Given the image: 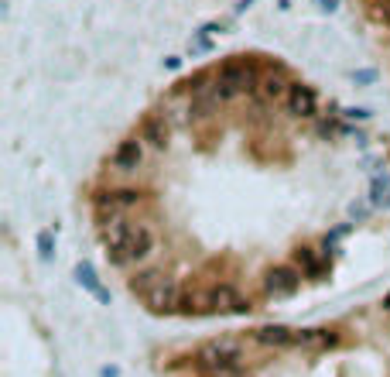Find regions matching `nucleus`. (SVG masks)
<instances>
[{"label":"nucleus","instance_id":"1","mask_svg":"<svg viewBox=\"0 0 390 377\" xmlns=\"http://www.w3.org/2000/svg\"><path fill=\"white\" fill-rule=\"evenodd\" d=\"M130 292L144 298V305H148L151 312H157V316H171V312H178V309H182V295H185L171 274L155 271V268L137 271V274L130 278Z\"/></svg>","mask_w":390,"mask_h":377},{"label":"nucleus","instance_id":"2","mask_svg":"<svg viewBox=\"0 0 390 377\" xmlns=\"http://www.w3.org/2000/svg\"><path fill=\"white\" fill-rule=\"evenodd\" d=\"M240 343L236 340H209L206 347H199L195 364L206 377H240Z\"/></svg>","mask_w":390,"mask_h":377},{"label":"nucleus","instance_id":"3","mask_svg":"<svg viewBox=\"0 0 390 377\" xmlns=\"http://www.w3.org/2000/svg\"><path fill=\"white\" fill-rule=\"evenodd\" d=\"M257 86H260V72L250 58H230V62H223L219 72H216V89H219L223 100L243 96V93L257 89Z\"/></svg>","mask_w":390,"mask_h":377},{"label":"nucleus","instance_id":"4","mask_svg":"<svg viewBox=\"0 0 390 377\" xmlns=\"http://www.w3.org/2000/svg\"><path fill=\"white\" fill-rule=\"evenodd\" d=\"M155 243H157V237H155V226H151V223H134V234H130L124 254H120V257H113L110 264H113V268H130V264H141V261H148V257H151Z\"/></svg>","mask_w":390,"mask_h":377},{"label":"nucleus","instance_id":"5","mask_svg":"<svg viewBox=\"0 0 390 377\" xmlns=\"http://www.w3.org/2000/svg\"><path fill=\"white\" fill-rule=\"evenodd\" d=\"M130 234H134V223L127 219V213H106V216H100V241H103L106 257H110V261L124 254Z\"/></svg>","mask_w":390,"mask_h":377},{"label":"nucleus","instance_id":"6","mask_svg":"<svg viewBox=\"0 0 390 377\" xmlns=\"http://www.w3.org/2000/svg\"><path fill=\"white\" fill-rule=\"evenodd\" d=\"M209 312H219V316H247L250 312V298H243L230 281L223 285H212L209 288Z\"/></svg>","mask_w":390,"mask_h":377},{"label":"nucleus","instance_id":"7","mask_svg":"<svg viewBox=\"0 0 390 377\" xmlns=\"http://www.w3.org/2000/svg\"><path fill=\"white\" fill-rule=\"evenodd\" d=\"M301 285V271L287 268V264H274V268L264 274V292L271 298H285V295H294Z\"/></svg>","mask_w":390,"mask_h":377},{"label":"nucleus","instance_id":"8","mask_svg":"<svg viewBox=\"0 0 390 377\" xmlns=\"http://www.w3.org/2000/svg\"><path fill=\"white\" fill-rule=\"evenodd\" d=\"M137 203H141V192H137V188H110V192H100V196H96V210H100V216L127 213L130 206H137Z\"/></svg>","mask_w":390,"mask_h":377},{"label":"nucleus","instance_id":"9","mask_svg":"<svg viewBox=\"0 0 390 377\" xmlns=\"http://www.w3.org/2000/svg\"><path fill=\"white\" fill-rule=\"evenodd\" d=\"M318 110V96H315L312 86L305 82H291V93H287V113L291 117H315Z\"/></svg>","mask_w":390,"mask_h":377},{"label":"nucleus","instance_id":"10","mask_svg":"<svg viewBox=\"0 0 390 377\" xmlns=\"http://www.w3.org/2000/svg\"><path fill=\"white\" fill-rule=\"evenodd\" d=\"M141 141H148L151 148L164 151V148H168V141H171V124H168V117H164V113H151V117H144V124H141Z\"/></svg>","mask_w":390,"mask_h":377},{"label":"nucleus","instance_id":"11","mask_svg":"<svg viewBox=\"0 0 390 377\" xmlns=\"http://www.w3.org/2000/svg\"><path fill=\"white\" fill-rule=\"evenodd\" d=\"M141 165H144V144H141L137 137H134V141H120L117 151H113V168L130 175V172H137Z\"/></svg>","mask_w":390,"mask_h":377},{"label":"nucleus","instance_id":"12","mask_svg":"<svg viewBox=\"0 0 390 377\" xmlns=\"http://www.w3.org/2000/svg\"><path fill=\"white\" fill-rule=\"evenodd\" d=\"M260 96L267 100V103H278V100H287V93H291V82H287L285 69L281 65H274L267 76H260Z\"/></svg>","mask_w":390,"mask_h":377},{"label":"nucleus","instance_id":"13","mask_svg":"<svg viewBox=\"0 0 390 377\" xmlns=\"http://www.w3.org/2000/svg\"><path fill=\"white\" fill-rule=\"evenodd\" d=\"M254 340L264 343V347H287V343H294V329H287V326H260L254 333Z\"/></svg>","mask_w":390,"mask_h":377},{"label":"nucleus","instance_id":"14","mask_svg":"<svg viewBox=\"0 0 390 377\" xmlns=\"http://www.w3.org/2000/svg\"><path fill=\"white\" fill-rule=\"evenodd\" d=\"M76 281L86 288V292H93L100 302H110V292L100 285V278H96V271H93V264H89V261H79V264H76Z\"/></svg>","mask_w":390,"mask_h":377},{"label":"nucleus","instance_id":"15","mask_svg":"<svg viewBox=\"0 0 390 377\" xmlns=\"http://www.w3.org/2000/svg\"><path fill=\"white\" fill-rule=\"evenodd\" d=\"M294 264L301 268V274H305V278H315V281L325 274V264L315 257L312 247H298V250H294Z\"/></svg>","mask_w":390,"mask_h":377},{"label":"nucleus","instance_id":"16","mask_svg":"<svg viewBox=\"0 0 390 377\" xmlns=\"http://www.w3.org/2000/svg\"><path fill=\"white\" fill-rule=\"evenodd\" d=\"M294 343H301V347H336L339 336L329 333V329H301V333H294Z\"/></svg>","mask_w":390,"mask_h":377},{"label":"nucleus","instance_id":"17","mask_svg":"<svg viewBox=\"0 0 390 377\" xmlns=\"http://www.w3.org/2000/svg\"><path fill=\"white\" fill-rule=\"evenodd\" d=\"M38 250H41V261H52V254H55L52 234H38Z\"/></svg>","mask_w":390,"mask_h":377},{"label":"nucleus","instance_id":"18","mask_svg":"<svg viewBox=\"0 0 390 377\" xmlns=\"http://www.w3.org/2000/svg\"><path fill=\"white\" fill-rule=\"evenodd\" d=\"M384 309H390V292H387V298H384Z\"/></svg>","mask_w":390,"mask_h":377}]
</instances>
